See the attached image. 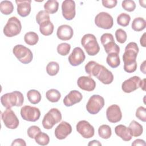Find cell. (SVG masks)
Instances as JSON below:
<instances>
[{
	"instance_id": "obj_48",
	"label": "cell",
	"mask_w": 146,
	"mask_h": 146,
	"mask_svg": "<svg viewBox=\"0 0 146 146\" xmlns=\"http://www.w3.org/2000/svg\"><path fill=\"white\" fill-rule=\"evenodd\" d=\"M140 43L141 46L145 47L146 46L145 44V33H144L140 39Z\"/></svg>"
},
{
	"instance_id": "obj_18",
	"label": "cell",
	"mask_w": 146,
	"mask_h": 146,
	"mask_svg": "<svg viewBox=\"0 0 146 146\" xmlns=\"http://www.w3.org/2000/svg\"><path fill=\"white\" fill-rule=\"evenodd\" d=\"M78 87L82 90L86 91H92L96 87L95 81L90 76H82L77 80Z\"/></svg>"
},
{
	"instance_id": "obj_22",
	"label": "cell",
	"mask_w": 146,
	"mask_h": 146,
	"mask_svg": "<svg viewBox=\"0 0 146 146\" xmlns=\"http://www.w3.org/2000/svg\"><path fill=\"white\" fill-rule=\"evenodd\" d=\"M115 132L117 136L125 141H128L132 139V135L130 129L124 125L119 124L116 126L115 128Z\"/></svg>"
},
{
	"instance_id": "obj_25",
	"label": "cell",
	"mask_w": 146,
	"mask_h": 146,
	"mask_svg": "<svg viewBox=\"0 0 146 146\" xmlns=\"http://www.w3.org/2000/svg\"><path fill=\"white\" fill-rule=\"evenodd\" d=\"M106 62L111 68L117 67L120 64V60L119 54L111 53L108 54L106 58Z\"/></svg>"
},
{
	"instance_id": "obj_13",
	"label": "cell",
	"mask_w": 146,
	"mask_h": 146,
	"mask_svg": "<svg viewBox=\"0 0 146 146\" xmlns=\"http://www.w3.org/2000/svg\"><path fill=\"white\" fill-rule=\"evenodd\" d=\"M62 15L66 20L73 19L76 14L75 3L72 0H65L62 3Z\"/></svg>"
},
{
	"instance_id": "obj_32",
	"label": "cell",
	"mask_w": 146,
	"mask_h": 146,
	"mask_svg": "<svg viewBox=\"0 0 146 146\" xmlns=\"http://www.w3.org/2000/svg\"><path fill=\"white\" fill-rule=\"evenodd\" d=\"M98 134L101 138L108 139L112 135L111 128L108 125L103 124L98 128Z\"/></svg>"
},
{
	"instance_id": "obj_42",
	"label": "cell",
	"mask_w": 146,
	"mask_h": 146,
	"mask_svg": "<svg viewBox=\"0 0 146 146\" xmlns=\"http://www.w3.org/2000/svg\"><path fill=\"white\" fill-rule=\"evenodd\" d=\"M41 131L40 128L36 125L30 126L27 131L28 136L31 139H35V136Z\"/></svg>"
},
{
	"instance_id": "obj_46",
	"label": "cell",
	"mask_w": 146,
	"mask_h": 146,
	"mask_svg": "<svg viewBox=\"0 0 146 146\" xmlns=\"http://www.w3.org/2000/svg\"><path fill=\"white\" fill-rule=\"evenodd\" d=\"M132 145H145V142L144 140L137 139L132 143Z\"/></svg>"
},
{
	"instance_id": "obj_30",
	"label": "cell",
	"mask_w": 146,
	"mask_h": 146,
	"mask_svg": "<svg viewBox=\"0 0 146 146\" xmlns=\"http://www.w3.org/2000/svg\"><path fill=\"white\" fill-rule=\"evenodd\" d=\"M146 27L145 19L141 17L135 18L132 23V29L135 31H141Z\"/></svg>"
},
{
	"instance_id": "obj_39",
	"label": "cell",
	"mask_w": 146,
	"mask_h": 146,
	"mask_svg": "<svg viewBox=\"0 0 146 146\" xmlns=\"http://www.w3.org/2000/svg\"><path fill=\"white\" fill-rule=\"evenodd\" d=\"M115 37L116 39V40L120 43H124L127 38V35L126 32L121 29H118L115 31Z\"/></svg>"
},
{
	"instance_id": "obj_37",
	"label": "cell",
	"mask_w": 146,
	"mask_h": 146,
	"mask_svg": "<svg viewBox=\"0 0 146 146\" xmlns=\"http://www.w3.org/2000/svg\"><path fill=\"white\" fill-rule=\"evenodd\" d=\"M71 49V46L67 43H62L57 46V52L62 56H66L68 54Z\"/></svg>"
},
{
	"instance_id": "obj_7",
	"label": "cell",
	"mask_w": 146,
	"mask_h": 146,
	"mask_svg": "<svg viewBox=\"0 0 146 146\" xmlns=\"http://www.w3.org/2000/svg\"><path fill=\"white\" fill-rule=\"evenodd\" d=\"M13 53L17 59L23 64L30 63L33 58L31 51L22 44L15 45L13 48Z\"/></svg>"
},
{
	"instance_id": "obj_14",
	"label": "cell",
	"mask_w": 146,
	"mask_h": 146,
	"mask_svg": "<svg viewBox=\"0 0 146 146\" xmlns=\"http://www.w3.org/2000/svg\"><path fill=\"white\" fill-rule=\"evenodd\" d=\"M106 117L110 123H116L120 121L122 118V113L120 107L117 104L109 106L106 110Z\"/></svg>"
},
{
	"instance_id": "obj_50",
	"label": "cell",
	"mask_w": 146,
	"mask_h": 146,
	"mask_svg": "<svg viewBox=\"0 0 146 146\" xmlns=\"http://www.w3.org/2000/svg\"><path fill=\"white\" fill-rule=\"evenodd\" d=\"M145 79H143L140 80V87L143 90L145 91Z\"/></svg>"
},
{
	"instance_id": "obj_26",
	"label": "cell",
	"mask_w": 146,
	"mask_h": 146,
	"mask_svg": "<svg viewBox=\"0 0 146 146\" xmlns=\"http://www.w3.org/2000/svg\"><path fill=\"white\" fill-rule=\"evenodd\" d=\"M29 101L33 104H36L41 100V94L36 90H30L27 93Z\"/></svg>"
},
{
	"instance_id": "obj_9",
	"label": "cell",
	"mask_w": 146,
	"mask_h": 146,
	"mask_svg": "<svg viewBox=\"0 0 146 146\" xmlns=\"http://www.w3.org/2000/svg\"><path fill=\"white\" fill-rule=\"evenodd\" d=\"M20 113L23 120L31 122L37 121L40 116V112L39 108L30 106L22 107L21 109Z\"/></svg>"
},
{
	"instance_id": "obj_12",
	"label": "cell",
	"mask_w": 146,
	"mask_h": 146,
	"mask_svg": "<svg viewBox=\"0 0 146 146\" xmlns=\"http://www.w3.org/2000/svg\"><path fill=\"white\" fill-rule=\"evenodd\" d=\"M76 128L77 132L85 139H90L93 137L95 133L94 127L86 120L79 121L76 125Z\"/></svg>"
},
{
	"instance_id": "obj_40",
	"label": "cell",
	"mask_w": 146,
	"mask_h": 146,
	"mask_svg": "<svg viewBox=\"0 0 146 146\" xmlns=\"http://www.w3.org/2000/svg\"><path fill=\"white\" fill-rule=\"evenodd\" d=\"M121 6L125 11L132 12L136 8V4L132 0H124L121 3Z\"/></svg>"
},
{
	"instance_id": "obj_41",
	"label": "cell",
	"mask_w": 146,
	"mask_h": 146,
	"mask_svg": "<svg viewBox=\"0 0 146 146\" xmlns=\"http://www.w3.org/2000/svg\"><path fill=\"white\" fill-rule=\"evenodd\" d=\"M136 117L140 120L145 122L146 121V108L143 106L139 107L136 111Z\"/></svg>"
},
{
	"instance_id": "obj_21",
	"label": "cell",
	"mask_w": 146,
	"mask_h": 146,
	"mask_svg": "<svg viewBox=\"0 0 146 146\" xmlns=\"http://www.w3.org/2000/svg\"><path fill=\"white\" fill-rule=\"evenodd\" d=\"M15 2L17 5V13L22 17H26L31 12V0H17Z\"/></svg>"
},
{
	"instance_id": "obj_19",
	"label": "cell",
	"mask_w": 146,
	"mask_h": 146,
	"mask_svg": "<svg viewBox=\"0 0 146 146\" xmlns=\"http://www.w3.org/2000/svg\"><path fill=\"white\" fill-rule=\"evenodd\" d=\"M83 98L82 94L77 90L71 91L64 98L63 103L66 107H71L79 103Z\"/></svg>"
},
{
	"instance_id": "obj_36",
	"label": "cell",
	"mask_w": 146,
	"mask_h": 146,
	"mask_svg": "<svg viewBox=\"0 0 146 146\" xmlns=\"http://www.w3.org/2000/svg\"><path fill=\"white\" fill-rule=\"evenodd\" d=\"M130 21H131L130 15L125 13H122L120 14L117 17V24L123 27L127 26L129 25Z\"/></svg>"
},
{
	"instance_id": "obj_2",
	"label": "cell",
	"mask_w": 146,
	"mask_h": 146,
	"mask_svg": "<svg viewBox=\"0 0 146 146\" xmlns=\"http://www.w3.org/2000/svg\"><path fill=\"white\" fill-rule=\"evenodd\" d=\"M139 48L136 43L129 42L125 47V51L123 55L124 62V70L128 73L135 72L137 68L136 58Z\"/></svg>"
},
{
	"instance_id": "obj_44",
	"label": "cell",
	"mask_w": 146,
	"mask_h": 146,
	"mask_svg": "<svg viewBox=\"0 0 146 146\" xmlns=\"http://www.w3.org/2000/svg\"><path fill=\"white\" fill-rule=\"evenodd\" d=\"M102 2L104 7L108 9H112L116 6L117 2L116 0H103Z\"/></svg>"
},
{
	"instance_id": "obj_5",
	"label": "cell",
	"mask_w": 146,
	"mask_h": 146,
	"mask_svg": "<svg viewBox=\"0 0 146 146\" xmlns=\"http://www.w3.org/2000/svg\"><path fill=\"white\" fill-rule=\"evenodd\" d=\"M62 120L60 111L55 108H52L44 116L42 120V125L47 129H51L53 126Z\"/></svg>"
},
{
	"instance_id": "obj_49",
	"label": "cell",
	"mask_w": 146,
	"mask_h": 146,
	"mask_svg": "<svg viewBox=\"0 0 146 146\" xmlns=\"http://www.w3.org/2000/svg\"><path fill=\"white\" fill-rule=\"evenodd\" d=\"M140 71L143 72V74H145V60L143 61V62L140 65Z\"/></svg>"
},
{
	"instance_id": "obj_10",
	"label": "cell",
	"mask_w": 146,
	"mask_h": 146,
	"mask_svg": "<svg viewBox=\"0 0 146 146\" xmlns=\"http://www.w3.org/2000/svg\"><path fill=\"white\" fill-rule=\"evenodd\" d=\"M1 117L5 125L9 129H16L19 125V120L11 108H6L2 113Z\"/></svg>"
},
{
	"instance_id": "obj_29",
	"label": "cell",
	"mask_w": 146,
	"mask_h": 146,
	"mask_svg": "<svg viewBox=\"0 0 146 146\" xmlns=\"http://www.w3.org/2000/svg\"><path fill=\"white\" fill-rule=\"evenodd\" d=\"M14 10V5L10 1H3L0 3V11L4 15H9Z\"/></svg>"
},
{
	"instance_id": "obj_35",
	"label": "cell",
	"mask_w": 146,
	"mask_h": 146,
	"mask_svg": "<svg viewBox=\"0 0 146 146\" xmlns=\"http://www.w3.org/2000/svg\"><path fill=\"white\" fill-rule=\"evenodd\" d=\"M35 140L37 144L40 145H46L50 142V137L47 133L40 132L35 137Z\"/></svg>"
},
{
	"instance_id": "obj_23",
	"label": "cell",
	"mask_w": 146,
	"mask_h": 146,
	"mask_svg": "<svg viewBox=\"0 0 146 146\" xmlns=\"http://www.w3.org/2000/svg\"><path fill=\"white\" fill-rule=\"evenodd\" d=\"M54 29V25L50 20L44 22L39 25L40 33L44 36H48L51 35L53 33Z\"/></svg>"
},
{
	"instance_id": "obj_34",
	"label": "cell",
	"mask_w": 146,
	"mask_h": 146,
	"mask_svg": "<svg viewBox=\"0 0 146 146\" xmlns=\"http://www.w3.org/2000/svg\"><path fill=\"white\" fill-rule=\"evenodd\" d=\"M59 71V65L56 62H49L46 66V72L50 76L56 75Z\"/></svg>"
},
{
	"instance_id": "obj_3",
	"label": "cell",
	"mask_w": 146,
	"mask_h": 146,
	"mask_svg": "<svg viewBox=\"0 0 146 146\" xmlns=\"http://www.w3.org/2000/svg\"><path fill=\"white\" fill-rule=\"evenodd\" d=\"M1 102L6 108H11L14 106L21 107L23 104L24 97L20 91H15L1 96Z\"/></svg>"
},
{
	"instance_id": "obj_28",
	"label": "cell",
	"mask_w": 146,
	"mask_h": 146,
	"mask_svg": "<svg viewBox=\"0 0 146 146\" xmlns=\"http://www.w3.org/2000/svg\"><path fill=\"white\" fill-rule=\"evenodd\" d=\"M24 40L26 44L30 46H34L38 43L39 36L36 33L29 31L25 34L24 36Z\"/></svg>"
},
{
	"instance_id": "obj_43",
	"label": "cell",
	"mask_w": 146,
	"mask_h": 146,
	"mask_svg": "<svg viewBox=\"0 0 146 146\" xmlns=\"http://www.w3.org/2000/svg\"><path fill=\"white\" fill-rule=\"evenodd\" d=\"M100 41L103 46L104 44L111 42V41H115L114 38L112 34L111 33H104L100 37Z\"/></svg>"
},
{
	"instance_id": "obj_45",
	"label": "cell",
	"mask_w": 146,
	"mask_h": 146,
	"mask_svg": "<svg viewBox=\"0 0 146 146\" xmlns=\"http://www.w3.org/2000/svg\"><path fill=\"white\" fill-rule=\"evenodd\" d=\"M11 146H15V145H21V146H26V143L25 141L21 138L16 139L11 143Z\"/></svg>"
},
{
	"instance_id": "obj_11",
	"label": "cell",
	"mask_w": 146,
	"mask_h": 146,
	"mask_svg": "<svg viewBox=\"0 0 146 146\" xmlns=\"http://www.w3.org/2000/svg\"><path fill=\"white\" fill-rule=\"evenodd\" d=\"M95 23L99 28L108 30L113 26V19L108 13L100 12L96 15Z\"/></svg>"
},
{
	"instance_id": "obj_38",
	"label": "cell",
	"mask_w": 146,
	"mask_h": 146,
	"mask_svg": "<svg viewBox=\"0 0 146 146\" xmlns=\"http://www.w3.org/2000/svg\"><path fill=\"white\" fill-rule=\"evenodd\" d=\"M49 20H50L49 14L45 10L39 11L36 15V21L39 25L40 23Z\"/></svg>"
},
{
	"instance_id": "obj_6",
	"label": "cell",
	"mask_w": 146,
	"mask_h": 146,
	"mask_svg": "<svg viewBox=\"0 0 146 146\" xmlns=\"http://www.w3.org/2000/svg\"><path fill=\"white\" fill-rule=\"evenodd\" d=\"M21 30L22 25L19 19L16 17H11L8 19L3 32L5 36L10 38L19 34Z\"/></svg>"
},
{
	"instance_id": "obj_31",
	"label": "cell",
	"mask_w": 146,
	"mask_h": 146,
	"mask_svg": "<svg viewBox=\"0 0 146 146\" xmlns=\"http://www.w3.org/2000/svg\"><path fill=\"white\" fill-rule=\"evenodd\" d=\"M46 97L48 101L52 103H56L58 102L60 99L61 94L57 90L52 88L48 90L46 92Z\"/></svg>"
},
{
	"instance_id": "obj_4",
	"label": "cell",
	"mask_w": 146,
	"mask_h": 146,
	"mask_svg": "<svg viewBox=\"0 0 146 146\" xmlns=\"http://www.w3.org/2000/svg\"><path fill=\"white\" fill-rule=\"evenodd\" d=\"M81 44L87 54L90 56L96 55L100 51V47L96 36L92 34H86L81 39Z\"/></svg>"
},
{
	"instance_id": "obj_16",
	"label": "cell",
	"mask_w": 146,
	"mask_h": 146,
	"mask_svg": "<svg viewBox=\"0 0 146 146\" xmlns=\"http://www.w3.org/2000/svg\"><path fill=\"white\" fill-rule=\"evenodd\" d=\"M140 78L137 76H133L124 81L121 84V89L125 93H131L140 87Z\"/></svg>"
},
{
	"instance_id": "obj_8",
	"label": "cell",
	"mask_w": 146,
	"mask_h": 146,
	"mask_svg": "<svg viewBox=\"0 0 146 146\" xmlns=\"http://www.w3.org/2000/svg\"><path fill=\"white\" fill-rule=\"evenodd\" d=\"M104 106V99L99 95H92L86 104L87 111L92 115L98 113Z\"/></svg>"
},
{
	"instance_id": "obj_1",
	"label": "cell",
	"mask_w": 146,
	"mask_h": 146,
	"mask_svg": "<svg viewBox=\"0 0 146 146\" xmlns=\"http://www.w3.org/2000/svg\"><path fill=\"white\" fill-rule=\"evenodd\" d=\"M85 71L90 76H95L104 84H110L113 80V75L111 71L104 66L91 60L85 66Z\"/></svg>"
},
{
	"instance_id": "obj_27",
	"label": "cell",
	"mask_w": 146,
	"mask_h": 146,
	"mask_svg": "<svg viewBox=\"0 0 146 146\" xmlns=\"http://www.w3.org/2000/svg\"><path fill=\"white\" fill-rule=\"evenodd\" d=\"M59 3L55 0H48L44 4V10L49 14H54L58 10Z\"/></svg>"
},
{
	"instance_id": "obj_24",
	"label": "cell",
	"mask_w": 146,
	"mask_h": 146,
	"mask_svg": "<svg viewBox=\"0 0 146 146\" xmlns=\"http://www.w3.org/2000/svg\"><path fill=\"white\" fill-rule=\"evenodd\" d=\"M128 128L131 130L132 136L138 137L141 136V134L143 133V126L135 120H132L130 123Z\"/></svg>"
},
{
	"instance_id": "obj_17",
	"label": "cell",
	"mask_w": 146,
	"mask_h": 146,
	"mask_svg": "<svg viewBox=\"0 0 146 146\" xmlns=\"http://www.w3.org/2000/svg\"><path fill=\"white\" fill-rule=\"evenodd\" d=\"M72 132V127L67 122L63 121L55 128L54 133L56 139L63 140Z\"/></svg>"
},
{
	"instance_id": "obj_47",
	"label": "cell",
	"mask_w": 146,
	"mask_h": 146,
	"mask_svg": "<svg viewBox=\"0 0 146 146\" xmlns=\"http://www.w3.org/2000/svg\"><path fill=\"white\" fill-rule=\"evenodd\" d=\"M88 146H92V145H95V146H101L102 144L100 142H99L98 140H93L91 141H90L88 144Z\"/></svg>"
},
{
	"instance_id": "obj_33",
	"label": "cell",
	"mask_w": 146,
	"mask_h": 146,
	"mask_svg": "<svg viewBox=\"0 0 146 146\" xmlns=\"http://www.w3.org/2000/svg\"><path fill=\"white\" fill-rule=\"evenodd\" d=\"M103 47L106 52L108 54L111 53H117L120 52L119 46L115 43V41H111L103 45Z\"/></svg>"
},
{
	"instance_id": "obj_20",
	"label": "cell",
	"mask_w": 146,
	"mask_h": 146,
	"mask_svg": "<svg viewBox=\"0 0 146 146\" xmlns=\"http://www.w3.org/2000/svg\"><path fill=\"white\" fill-rule=\"evenodd\" d=\"M74 35L72 28L67 25H62L58 27L56 31L57 37L62 40H68Z\"/></svg>"
},
{
	"instance_id": "obj_15",
	"label": "cell",
	"mask_w": 146,
	"mask_h": 146,
	"mask_svg": "<svg viewBox=\"0 0 146 146\" xmlns=\"http://www.w3.org/2000/svg\"><path fill=\"white\" fill-rule=\"evenodd\" d=\"M86 59V55L83 50L79 47H75L68 59L70 64L72 66H77L82 64Z\"/></svg>"
}]
</instances>
